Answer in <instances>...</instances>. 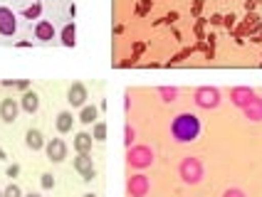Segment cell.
Segmentation results:
<instances>
[{
  "mask_svg": "<svg viewBox=\"0 0 262 197\" xmlns=\"http://www.w3.org/2000/svg\"><path fill=\"white\" fill-rule=\"evenodd\" d=\"M201 118L195 116V113H178L173 121H171V138L176 143H193L198 141V136H201Z\"/></svg>",
  "mask_w": 262,
  "mask_h": 197,
  "instance_id": "1",
  "label": "cell"
},
{
  "mask_svg": "<svg viewBox=\"0 0 262 197\" xmlns=\"http://www.w3.org/2000/svg\"><path fill=\"white\" fill-rule=\"evenodd\" d=\"M203 175H205L203 163H201L198 158L188 155V158L181 160V165H178V178H181L186 185H198L203 180Z\"/></svg>",
  "mask_w": 262,
  "mask_h": 197,
  "instance_id": "2",
  "label": "cell"
},
{
  "mask_svg": "<svg viewBox=\"0 0 262 197\" xmlns=\"http://www.w3.org/2000/svg\"><path fill=\"white\" fill-rule=\"evenodd\" d=\"M154 160H156V155H154V151H151L148 145H131L129 153H126V163H129V168H134V170L151 168Z\"/></svg>",
  "mask_w": 262,
  "mask_h": 197,
  "instance_id": "3",
  "label": "cell"
},
{
  "mask_svg": "<svg viewBox=\"0 0 262 197\" xmlns=\"http://www.w3.org/2000/svg\"><path fill=\"white\" fill-rule=\"evenodd\" d=\"M193 101L198 109H205V111H213L220 106V91L215 86H198L195 94H193Z\"/></svg>",
  "mask_w": 262,
  "mask_h": 197,
  "instance_id": "4",
  "label": "cell"
},
{
  "mask_svg": "<svg viewBox=\"0 0 262 197\" xmlns=\"http://www.w3.org/2000/svg\"><path fill=\"white\" fill-rule=\"evenodd\" d=\"M74 170L82 175V180L92 183L97 178V170H94V160H92V153H77L74 158Z\"/></svg>",
  "mask_w": 262,
  "mask_h": 197,
  "instance_id": "5",
  "label": "cell"
},
{
  "mask_svg": "<svg viewBox=\"0 0 262 197\" xmlns=\"http://www.w3.org/2000/svg\"><path fill=\"white\" fill-rule=\"evenodd\" d=\"M148 190H151V183H148V178H146L144 173L131 175L129 180H126V192H129V197H146Z\"/></svg>",
  "mask_w": 262,
  "mask_h": 197,
  "instance_id": "6",
  "label": "cell"
},
{
  "mask_svg": "<svg viewBox=\"0 0 262 197\" xmlns=\"http://www.w3.org/2000/svg\"><path fill=\"white\" fill-rule=\"evenodd\" d=\"M15 32H17V17L10 8H0V35L3 37H13Z\"/></svg>",
  "mask_w": 262,
  "mask_h": 197,
  "instance_id": "7",
  "label": "cell"
},
{
  "mask_svg": "<svg viewBox=\"0 0 262 197\" xmlns=\"http://www.w3.org/2000/svg\"><path fill=\"white\" fill-rule=\"evenodd\" d=\"M45 153H47V158L52 163H62L67 158V143L62 138H52L50 143H45Z\"/></svg>",
  "mask_w": 262,
  "mask_h": 197,
  "instance_id": "8",
  "label": "cell"
},
{
  "mask_svg": "<svg viewBox=\"0 0 262 197\" xmlns=\"http://www.w3.org/2000/svg\"><path fill=\"white\" fill-rule=\"evenodd\" d=\"M87 86L82 84V82H74L70 86V91H67V101L72 104L74 109H82V106H87Z\"/></svg>",
  "mask_w": 262,
  "mask_h": 197,
  "instance_id": "9",
  "label": "cell"
},
{
  "mask_svg": "<svg viewBox=\"0 0 262 197\" xmlns=\"http://www.w3.org/2000/svg\"><path fill=\"white\" fill-rule=\"evenodd\" d=\"M255 96L257 94L250 86H235V89H230V101H233V106H237V109H245Z\"/></svg>",
  "mask_w": 262,
  "mask_h": 197,
  "instance_id": "10",
  "label": "cell"
},
{
  "mask_svg": "<svg viewBox=\"0 0 262 197\" xmlns=\"http://www.w3.org/2000/svg\"><path fill=\"white\" fill-rule=\"evenodd\" d=\"M17 113H20V104L15 98H3L0 101V118L5 124H13L15 118H17Z\"/></svg>",
  "mask_w": 262,
  "mask_h": 197,
  "instance_id": "11",
  "label": "cell"
},
{
  "mask_svg": "<svg viewBox=\"0 0 262 197\" xmlns=\"http://www.w3.org/2000/svg\"><path fill=\"white\" fill-rule=\"evenodd\" d=\"M243 113H245V118H248V121H252V124H260V121H262V98L255 96L248 106L243 109Z\"/></svg>",
  "mask_w": 262,
  "mask_h": 197,
  "instance_id": "12",
  "label": "cell"
},
{
  "mask_svg": "<svg viewBox=\"0 0 262 197\" xmlns=\"http://www.w3.org/2000/svg\"><path fill=\"white\" fill-rule=\"evenodd\" d=\"M92 143H94V138H92V133H87V131H82V133H77L74 136V151L77 153H92Z\"/></svg>",
  "mask_w": 262,
  "mask_h": 197,
  "instance_id": "13",
  "label": "cell"
},
{
  "mask_svg": "<svg viewBox=\"0 0 262 197\" xmlns=\"http://www.w3.org/2000/svg\"><path fill=\"white\" fill-rule=\"evenodd\" d=\"M20 109L25 113H35L40 109V96H37L35 91H25V94L20 96Z\"/></svg>",
  "mask_w": 262,
  "mask_h": 197,
  "instance_id": "14",
  "label": "cell"
},
{
  "mask_svg": "<svg viewBox=\"0 0 262 197\" xmlns=\"http://www.w3.org/2000/svg\"><path fill=\"white\" fill-rule=\"evenodd\" d=\"M25 145H28L30 151H42V148H45L42 131H37V128H30L28 133H25Z\"/></svg>",
  "mask_w": 262,
  "mask_h": 197,
  "instance_id": "15",
  "label": "cell"
},
{
  "mask_svg": "<svg viewBox=\"0 0 262 197\" xmlns=\"http://www.w3.org/2000/svg\"><path fill=\"white\" fill-rule=\"evenodd\" d=\"M35 37H37L40 42H50V40L55 37V28H52V22L40 20V22L35 25Z\"/></svg>",
  "mask_w": 262,
  "mask_h": 197,
  "instance_id": "16",
  "label": "cell"
},
{
  "mask_svg": "<svg viewBox=\"0 0 262 197\" xmlns=\"http://www.w3.org/2000/svg\"><path fill=\"white\" fill-rule=\"evenodd\" d=\"M59 42L64 44V47H74V44H77V28H74V22H67V25L62 28Z\"/></svg>",
  "mask_w": 262,
  "mask_h": 197,
  "instance_id": "17",
  "label": "cell"
},
{
  "mask_svg": "<svg viewBox=\"0 0 262 197\" xmlns=\"http://www.w3.org/2000/svg\"><path fill=\"white\" fill-rule=\"evenodd\" d=\"M57 131L59 133H70L72 131V126H74V116H72V111H59L57 113Z\"/></svg>",
  "mask_w": 262,
  "mask_h": 197,
  "instance_id": "18",
  "label": "cell"
},
{
  "mask_svg": "<svg viewBox=\"0 0 262 197\" xmlns=\"http://www.w3.org/2000/svg\"><path fill=\"white\" fill-rule=\"evenodd\" d=\"M97 118H99V109H97V106H82L79 121H82L84 126H92V124H97Z\"/></svg>",
  "mask_w": 262,
  "mask_h": 197,
  "instance_id": "19",
  "label": "cell"
},
{
  "mask_svg": "<svg viewBox=\"0 0 262 197\" xmlns=\"http://www.w3.org/2000/svg\"><path fill=\"white\" fill-rule=\"evenodd\" d=\"M92 138L99 143L106 141V124H104V121H97V124L92 126Z\"/></svg>",
  "mask_w": 262,
  "mask_h": 197,
  "instance_id": "20",
  "label": "cell"
},
{
  "mask_svg": "<svg viewBox=\"0 0 262 197\" xmlns=\"http://www.w3.org/2000/svg\"><path fill=\"white\" fill-rule=\"evenodd\" d=\"M40 13H42V5H40V3H32L30 8H25V10H23V17H28V20H37V17H40Z\"/></svg>",
  "mask_w": 262,
  "mask_h": 197,
  "instance_id": "21",
  "label": "cell"
},
{
  "mask_svg": "<svg viewBox=\"0 0 262 197\" xmlns=\"http://www.w3.org/2000/svg\"><path fill=\"white\" fill-rule=\"evenodd\" d=\"M159 94L163 96V101H166V104H171V101H176V98H178V89H168V86H161Z\"/></svg>",
  "mask_w": 262,
  "mask_h": 197,
  "instance_id": "22",
  "label": "cell"
},
{
  "mask_svg": "<svg viewBox=\"0 0 262 197\" xmlns=\"http://www.w3.org/2000/svg\"><path fill=\"white\" fill-rule=\"evenodd\" d=\"M3 197H25L23 195V190H20V185H15V183H10L5 190H3Z\"/></svg>",
  "mask_w": 262,
  "mask_h": 197,
  "instance_id": "23",
  "label": "cell"
},
{
  "mask_svg": "<svg viewBox=\"0 0 262 197\" xmlns=\"http://www.w3.org/2000/svg\"><path fill=\"white\" fill-rule=\"evenodd\" d=\"M134 141H136V131H134L131 126H126V128H124V145H126V148H131V145H134Z\"/></svg>",
  "mask_w": 262,
  "mask_h": 197,
  "instance_id": "24",
  "label": "cell"
},
{
  "mask_svg": "<svg viewBox=\"0 0 262 197\" xmlns=\"http://www.w3.org/2000/svg\"><path fill=\"white\" fill-rule=\"evenodd\" d=\"M40 185H42V190H52L55 187V175L52 173H45L42 178H40Z\"/></svg>",
  "mask_w": 262,
  "mask_h": 197,
  "instance_id": "25",
  "label": "cell"
},
{
  "mask_svg": "<svg viewBox=\"0 0 262 197\" xmlns=\"http://www.w3.org/2000/svg\"><path fill=\"white\" fill-rule=\"evenodd\" d=\"M223 197H248V195H245L240 187H228V190L223 192Z\"/></svg>",
  "mask_w": 262,
  "mask_h": 197,
  "instance_id": "26",
  "label": "cell"
},
{
  "mask_svg": "<svg viewBox=\"0 0 262 197\" xmlns=\"http://www.w3.org/2000/svg\"><path fill=\"white\" fill-rule=\"evenodd\" d=\"M17 173H20V165H10L8 168V178H17Z\"/></svg>",
  "mask_w": 262,
  "mask_h": 197,
  "instance_id": "27",
  "label": "cell"
},
{
  "mask_svg": "<svg viewBox=\"0 0 262 197\" xmlns=\"http://www.w3.org/2000/svg\"><path fill=\"white\" fill-rule=\"evenodd\" d=\"M223 22H225L228 28H233V25H235V15H228V17H223Z\"/></svg>",
  "mask_w": 262,
  "mask_h": 197,
  "instance_id": "28",
  "label": "cell"
},
{
  "mask_svg": "<svg viewBox=\"0 0 262 197\" xmlns=\"http://www.w3.org/2000/svg\"><path fill=\"white\" fill-rule=\"evenodd\" d=\"M15 86H17V89H23V91H28L30 82H25V79H23V82H15Z\"/></svg>",
  "mask_w": 262,
  "mask_h": 197,
  "instance_id": "29",
  "label": "cell"
},
{
  "mask_svg": "<svg viewBox=\"0 0 262 197\" xmlns=\"http://www.w3.org/2000/svg\"><path fill=\"white\" fill-rule=\"evenodd\" d=\"M201 5H203V0H195V5H193V15L201 13Z\"/></svg>",
  "mask_w": 262,
  "mask_h": 197,
  "instance_id": "30",
  "label": "cell"
},
{
  "mask_svg": "<svg viewBox=\"0 0 262 197\" xmlns=\"http://www.w3.org/2000/svg\"><path fill=\"white\" fill-rule=\"evenodd\" d=\"M210 22H213V25H220V22H223V17H220V15H213V17H210Z\"/></svg>",
  "mask_w": 262,
  "mask_h": 197,
  "instance_id": "31",
  "label": "cell"
},
{
  "mask_svg": "<svg viewBox=\"0 0 262 197\" xmlns=\"http://www.w3.org/2000/svg\"><path fill=\"white\" fill-rule=\"evenodd\" d=\"M25 197H42V195H37V192H30V195H25Z\"/></svg>",
  "mask_w": 262,
  "mask_h": 197,
  "instance_id": "32",
  "label": "cell"
},
{
  "mask_svg": "<svg viewBox=\"0 0 262 197\" xmlns=\"http://www.w3.org/2000/svg\"><path fill=\"white\" fill-rule=\"evenodd\" d=\"M82 197H97V195H94V192H87V195H82Z\"/></svg>",
  "mask_w": 262,
  "mask_h": 197,
  "instance_id": "33",
  "label": "cell"
},
{
  "mask_svg": "<svg viewBox=\"0 0 262 197\" xmlns=\"http://www.w3.org/2000/svg\"><path fill=\"white\" fill-rule=\"evenodd\" d=\"M3 158H5V153H3V148H0V160H3Z\"/></svg>",
  "mask_w": 262,
  "mask_h": 197,
  "instance_id": "34",
  "label": "cell"
},
{
  "mask_svg": "<svg viewBox=\"0 0 262 197\" xmlns=\"http://www.w3.org/2000/svg\"><path fill=\"white\" fill-rule=\"evenodd\" d=\"M0 197H3V190H0Z\"/></svg>",
  "mask_w": 262,
  "mask_h": 197,
  "instance_id": "35",
  "label": "cell"
}]
</instances>
